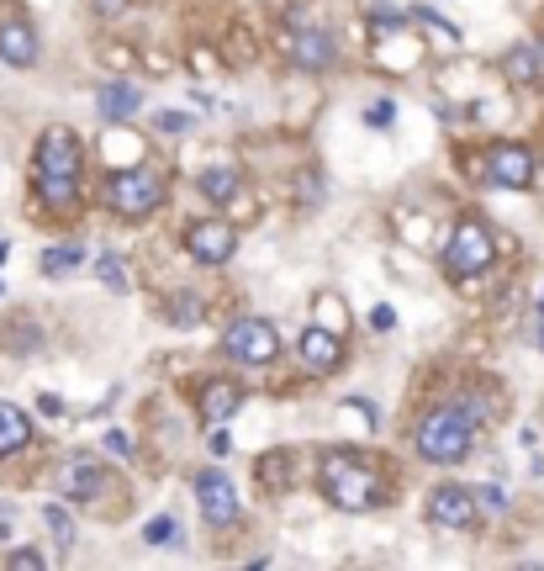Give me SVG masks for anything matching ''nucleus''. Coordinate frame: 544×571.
Returning a JSON list of instances; mask_svg holds the SVG:
<instances>
[{
    "label": "nucleus",
    "instance_id": "obj_1",
    "mask_svg": "<svg viewBox=\"0 0 544 571\" xmlns=\"http://www.w3.org/2000/svg\"><path fill=\"white\" fill-rule=\"evenodd\" d=\"M317 487L344 513H370L386 503V476L370 466L365 450H328L323 466H317Z\"/></svg>",
    "mask_w": 544,
    "mask_h": 571
},
{
    "label": "nucleus",
    "instance_id": "obj_2",
    "mask_svg": "<svg viewBox=\"0 0 544 571\" xmlns=\"http://www.w3.org/2000/svg\"><path fill=\"white\" fill-rule=\"evenodd\" d=\"M80 170H85V154H80V138L69 127H43L32 149V175H37V196L48 207H74L80 201Z\"/></svg>",
    "mask_w": 544,
    "mask_h": 571
},
{
    "label": "nucleus",
    "instance_id": "obj_3",
    "mask_svg": "<svg viewBox=\"0 0 544 571\" xmlns=\"http://www.w3.org/2000/svg\"><path fill=\"white\" fill-rule=\"evenodd\" d=\"M476 445V423L465 408H428L412 429V450H418L428 466H460Z\"/></svg>",
    "mask_w": 544,
    "mask_h": 571
},
{
    "label": "nucleus",
    "instance_id": "obj_4",
    "mask_svg": "<svg viewBox=\"0 0 544 571\" xmlns=\"http://www.w3.org/2000/svg\"><path fill=\"white\" fill-rule=\"evenodd\" d=\"M497 260V238L492 228L481 223V217H465V223L449 233L444 244V275L449 281H476V275H486Z\"/></svg>",
    "mask_w": 544,
    "mask_h": 571
},
{
    "label": "nucleus",
    "instance_id": "obj_5",
    "mask_svg": "<svg viewBox=\"0 0 544 571\" xmlns=\"http://www.w3.org/2000/svg\"><path fill=\"white\" fill-rule=\"evenodd\" d=\"M106 201L117 217H148V212H159L164 186H159L154 170H117L106 180Z\"/></svg>",
    "mask_w": 544,
    "mask_h": 571
},
{
    "label": "nucleus",
    "instance_id": "obj_6",
    "mask_svg": "<svg viewBox=\"0 0 544 571\" xmlns=\"http://www.w3.org/2000/svg\"><path fill=\"white\" fill-rule=\"evenodd\" d=\"M222 349L243 365H270L280 355V334H275L270 318H233L222 328Z\"/></svg>",
    "mask_w": 544,
    "mask_h": 571
},
{
    "label": "nucleus",
    "instance_id": "obj_7",
    "mask_svg": "<svg viewBox=\"0 0 544 571\" xmlns=\"http://www.w3.org/2000/svg\"><path fill=\"white\" fill-rule=\"evenodd\" d=\"M196 508H201V519H206V529H233L238 524V492H233V482L222 476L217 466H206L201 476H196Z\"/></svg>",
    "mask_w": 544,
    "mask_h": 571
},
{
    "label": "nucleus",
    "instance_id": "obj_8",
    "mask_svg": "<svg viewBox=\"0 0 544 571\" xmlns=\"http://www.w3.org/2000/svg\"><path fill=\"white\" fill-rule=\"evenodd\" d=\"M238 249V233L233 223H222V217H196L191 228H185V254H191L196 265H228Z\"/></svg>",
    "mask_w": 544,
    "mask_h": 571
},
{
    "label": "nucleus",
    "instance_id": "obj_9",
    "mask_svg": "<svg viewBox=\"0 0 544 571\" xmlns=\"http://www.w3.org/2000/svg\"><path fill=\"white\" fill-rule=\"evenodd\" d=\"M476 513H481L476 487H455V482H444V487L428 492V519L444 524V529H471V524H476Z\"/></svg>",
    "mask_w": 544,
    "mask_h": 571
},
{
    "label": "nucleus",
    "instance_id": "obj_10",
    "mask_svg": "<svg viewBox=\"0 0 544 571\" xmlns=\"http://www.w3.org/2000/svg\"><path fill=\"white\" fill-rule=\"evenodd\" d=\"M53 487H59V497H69V503H90L101 487H106V471L96 455H69L59 471H53Z\"/></svg>",
    "mask_w": 544,
    "mask_h": 571
},
{
    "label": "nucleus",
    "instance_id": "obj_11",
    "mask_svg": "<svg viewBox=\"0 0 544 571\" xmlns=\"http://www.w3.org/2000/svg\"><path fill=\"white\" fill-rule=\"evenodd\" d=\"M486 180H497V186H508V191L534 186V154L523 149V143H497V149L486 154Z\"/></svg>",
    "mask_w": 544,
    "mask_h": 571
},
{
    "label": "nucleus",
    "instance_id": "obj_12",
    "mask_svg": "<svg viewBox=\"0 0 544 571\" xmlns=\"http://www.w3.org/2000/svg\"><path fill=\"white\" fill-rule=\"evenodd\" d=\"M296 349H302V360H307L312 376H328V371H339V365H344V339H339V328H328V323L302 328Z\"/></svg>",
    "mask_w": 544,
    "mask_h": 571
},
{
    "label": "nucleus",
    "instance_id": "obj_13",
    "mask_svg": "<svg viewBox=\"0 0 544 571\" xmlns=\"http://www.w3.org/2000/svg\"><path fill=\"white\" fill-rule=\"evenodd\" d=\"M138 106H143V90H138L133 80H122V75L101 80V90H96V112H101L106 122H127V117H138Z\"/></svg>",
    "mask_w": 544,
    "mask_h": 571
},
{
    "label": "nucleus",
    "instance_id": "obj_14",
    "mask_svg": "<svg viewBox=\"0 0 544 571\" xmlns=\"http://www.w3.org/2000/svg\"><path fill=\"white\" fill-rule=\"evenodd\" d=\"M286 48H291V59H296V69H307V75H323V69L333 64V38L328 32H291L286 38Z\"/></svg>",
    "mask_w": 544,
    "mask_h": 571
},
{
    "label": "nucleus",
    "instance_id": "obj_15",
    "mask_svg": "<svg viewBox=\"0 0 544 571\" xmlns=\"http://www.w3.org/2000/svg\"><path fill=\"white\" fill-rule=\"evenodd\" d=\"M0 59L11 69H32L37 64V32L32 22H0Z\"/></svg>",
    "mask_w": 544,
    "mask_h": 571
},
{
    "label": "nucleus",
    "instance_id": "obj_16",
    "mask_svg": "<svg viewBox=\"0 0 544 571\" xmlns=\"http://www.w3.org/2000/svg\"><path fill=\"white\" fill-rule=\"evenodd\" d=\"M243 408V386L238 381H206L201 386V418L206 423H228Z\"/></svg>",
    "mask_w": 544,
    "mask_h": 571
},
{
    "label": "nucleus",
    "instance_id": "obj_17",
    "mask_svg": "<svg viewBox=\"0 0 544 571\" xmlns=\"http://www.w3.org/2000/svg\"><path fill=\"white\" fill-rule=\"evenodd\" d=\"M32 445V418L16 402H0V455H16Z\"/></svg>",
    "mask_w": 544,
    "mask_h": 571
},
{
    "label": "nucleus",
    "instance_id": "obj_18",
    "mask_svg": "<svg viewBox=\"0 0 544 571\" xmlns=\"http://www.w3.org/2000/svg\"><path fill=\"white\" fill-rule=\"evenodd\" d=\"M539 59H544V48L513 43L508 53H502V75H508L513 85H534V80H539Z\"/></svg>",
    "mask_w": 544,
    "mask_h": 571
},
{
    "label": "nucleus",
    "instance_id": "obj_19",
    "mask_svg": "<svg viewBox=\"0 0 544 571\" xmlns=\"http://www.w3.org/2000/svg\"><path fill=\"white\" fill-rule=\"evenodd\" d=\"M196 186H201L206 201H233L238 186H243V175H238V164H212V170L196 175Z\"/></svg>",
    "mask_w": 544,
    "mask_h": 571
},
{
    "label": "nucleus",
    "instance_id": "obj_20",
    "mask_svg": "<svg viewBox=\"0 0 544 571\" xmlns=\"http://www.w3.org/2000/svg\"><path fill=\"white\" fill-rule=\"evenodd\" d=\"M96 281L106 286V291H133V275H127V260L122 254H96Z\"/></svg>",
    "mask_w": 544,
    "mask_h": 571
},
{
    "label": "nucleus",
    "instance_id": "obj_21",
    "mask_svg": "<svg viewBox=\"0 0 544 571\" xmlns=\"http://www.w3.org/2000/svg\"><path fill=\"white\" fill-rule=\"evenodd\" d=\"M80 260H85V249H80V244H59V249H43L37 270H43V275H69Z\"/></svg>",
    "mask_w": 544,
    "mask_h": 571
},
{
    "label": "nucleus",
    "instance_id": "obj_22",
    "mask_svg": "<svg viewBox=\"0 0 544 571\" xmlns=\"http://www.w3.org/2000/svg\"><path fill=\"white\" fill-rule=\"evenodd\" d=\"M143 540L164 550V545H180V540H185V529H180L175 513H159V519H148V524H143Z\"/></svg>",
    "mask_w": 544,
    "mask_h": 571
},
{
    "label": "nucleus",
    "instance_id": "obj_23",
    "mask_svg": "<svg viewBox=\"0 0 544 571\" xmlns=\"http://www.w3.org/2000/svg\"><path fill=\"white\" fill-rule=\"evenodd\" d=\"M43 524H48L53 540H59V550H69V545H74V519H69V513H64L59 503H48V508H43Z\"/></svg>",
    "mask_w": 544,
    "mask_h": 571
},
{
    "label": "nucleus",
    "instance_id": "obj_24",
    "mask_svg": "<svg viewBox=\"0 0 544 571\" xmlns=\"http://www.w3.org/2000/svg\"><path fill=\"white\" fill-rule=\"evenodd\" d=\"M286 476H291V455L286 450H275L270 460H259V487H286Z\"/></svg>",
    "mask_w": 544,
    "mask_h": 571
},
{
    "label": "nucleus",
    "instance_id": "obj_25",
    "mask_svg": "<svg viewBox=\"0 0 544 571\" xmlns=\"http://www.w3.org/2000/svg\"><path fill=\"white\" fill-rule=\"evenodd\" d=\"M154 127H159V133H170V138H175V133L185 138V133H191V117L175 112V106H164V112H154Z\"/></svg>",
    "mask_w": 544,
    "mask_h": 571
},
{
    "label": "nucleus",
    "instance_id": "obj_26",
    "mask_svg": "<svg viewBox=\"0 0 544 571\" xmlns=\"http://www.w3.org/2000/svg\"><path fill=\"white\" fill-rule=\"evenodd\" d=\"M402 22H407L402 11H386V6H375V11H370V27H375V38H391V32H402Z\"/></svg>",
    "mask_w": 544,
    "mask_h": 571
},
{
    "label": "nucleus",
    "instance_id": "obj_27",
    "mask_svg": "<svg viewBox=\"0 0 544 571\" xmlns=\"http://www.w3.org/2000/svg\"><path fill=\"white\" fill-rule=\"evenodd\" d=\"M391 122H397V101H370V112H365V127H375V133H386Z\"/></svg>",
    "mask_w": 544,
    "mask_h": 571
},
{
    "label": "nucleus",
    "instance_id": "obj_28",
    "mask_svg": "<svg viewBox=\"0 0 544 571\" xmlns=\"http://www.w3.org/2000/svg\"><path fill=\"white\" fill-rule=\"evenodd\" d=\"M6 349H16V355L37 349V328H32V323H16V334H11V323H6Z\"/></svg>",
    "mask_w": 544,
    "mask_h": 571
},
{
    "label": "nucleus",
    "instance_id": "obj_29",
    "mask_svg": "<svg viewBox=\"0 0 544 571\" xmlns=\"http://www.w3.org/2000/svg\"><path fill=\"white\" fill-rule=\"evenodd\" d=\"M476 497H481V508H486V513H508V492H502V487L486 482V487H476Z\"/></svg>",
    "mask_w": 544,
    "mask_h": 571
},
{
    "label": "nucleus",
    "instance_id": "obj_30",
    "mask_svg": "<svg viewBox=\"0 0 544 571\" xmlns=\"http://www.w3.org/2000/svg\"><path fill=\"white\" fill-rule=\"evenodd\" d=\"M170 318H175V323H196V318H201V302H196V297H175V302H170Z\"/></svg>",
    "mask_w": 544,
    "mask_h": 571
},
{
    "label": "nucleus",
    "instance_id": "obj_31",
    "mask_svg": "<svg viewBox=\"0 0 544 571\" xmlns=\"http://www.w3.org/2000/svg\"><path fill=\"white\" fill-rule=\"evenodd\" d=\"M6 566H22V571H37V566H48V561H43V550H27V545H22V550H11V556H6Z\"/></svg>",
    "mask_w": 544,
    "mask_h": 571
},
{
    "label": "nucleus",
    "instance_id": "obj_32",
    "mask_svg": "<svg viewBox=\"0 0 544 571\" xmlns=\"http://www.w3.org/2000/svg\"><path fill=\"white\" fill-rule=\"evenodd\" d=\"M370 323H375V328H381V334H391V328H397V312H391V307L381 302V307H375V312H370Z\"/></svg>",
    "mask_w": 544,
    "mask_h": 571
},
{
    "label": "nucleus",
    "instance_id": "obj_33",
    "mask_svg": "<svg viewBox=\"0 0 544 571\" xmlns=\"http://www.w3.org/2000/svg\"><path fill=\"white\" fill-rule=\"evenodd\" d=\"M37 413L59 418V413H64V397H53V392H43V397H37Z\"/></svg>",
    "mask_w": 544,
    "mask_h": 571
},
{
    "label": "nucleus",
    "instance_id": "obj_34",
    "mask_svg": "<svg viewBox=\"0 0 544 571\" xmlns=\"http://www.w3.org/2000/svg\"><path fill=\"white\" fill-rule=\"evenodd\" d=\"M106 450H111V455H127L133 445H127V434H117V429H111V434H106Z\"/></svg>",
    "mask_w": 544,
    "mask_h": 571
},
{
    "label": "nucleus",
    "instance_id": "obj_35",
    "mask_svg": "<svg viewBox=\"0 0 544 571\" xmlns=\"http://www.w3.org/2000/svg\"><path fill=\"white\" fill-rule=\"evenodd\" d=\"M233 450V439H228V429H212V455H228Z\"/></svg>",
    "mask_w": 544,
    "mask_h": 571
},
{
    "label": "nucleus",
    "instance_id": "obj_36",
    "mask_svg": "<svg viewBox=\"0 0 544 571\" xmlns=\"http://www.w3.org/2000/svg\"><path fill=\"white\" fill-rule=\"evenodd\" d=\"M96 11H101V16H122L127 0H96Z\"/></svg>",
    "mask_w": 544,
    "mask_h": 571
},
{
    "label": "nucleus",
    "instance_id": "obj_37",
    "mask_svg": "<svg viewBox=\"0 0 544 571\" xmlns=\"http://www.w3.org/2000/svg\"><path fill=\"white\" fill-rule=\"evenodd\" d=\"M6 254H11V249H6V238H0V265H6Z\"/></svg>",
    "mask_w": 544,
    "mask_h": 571
},
{
    "label": "nucleus",
    "instance_id": "obj_38",
    "mask_svg": "<svg viewBox=\"0 0 544 571\" xmlns=\"http://www.w3.org/2000/svg\"><path fill=\"white\" fill-rule=\"evenodd\" d=\"M539 349H544V323H539Z\"/></svg>",
    "mask_w": 544,
    "mask_h": 571
},
{
    "label": "nucleus",
    "instance_id": "obj_39",
    "mask_svg": "<svg viewBox=\"0 0 544 571\" xmlns=\"http://www.w3.org/2000/svg\"><path fill=\"white\" fill-rule=\"evenodd\" d=\"M539 312H544V297H539Z\"/></svg>",
    "mask_w": 544,
    "mask_h": 571
},
{
    "label": "nucleus",
    "instance_id": "obj_40",
    "mask_svg": "<svg viewBox=\"0 0 544 571\" xmlns=\"http://www.w3.org/2000/svg\"><path fill=\"white\" fill-rule=\"evenodd\" d=\"M539 48H544V38H539Z\"/></svg>",
    "mask_w": 544,
    "mask_h": 571
},
{
    "label": "nucleus",
    "instance_id": "obj_41",
    "mask_svg": "<svg viewBox=\"0 0 544 571\" xmlns=\"http://www.w3.org/2000/svg\"><path fill=\"white\" fill-rule=\"evenodd\" d=\"M0 291H6V286H0Z\"/></svg>",
    "mask_w": 544,
    "mask_h": 571
}]
</instances>
